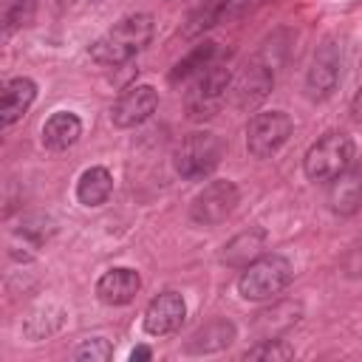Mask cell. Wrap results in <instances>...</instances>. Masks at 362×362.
Listing matches in <instances>:
<instances>
[{
  "label": "cell",
  "instance_id": "obj_16",
  "mask_svg": "<svg viewBox=\"0 0 362 362\" xmlns=\"http://www.w3.org/2000/svg\"><path fill=\"white\" fill-rule=\"evenodd\" d=\"M79 136H82V122L71 110H57L42 124V144L51 153H62V150L74 147L79 141Z\"/></svg>",
  "mask_w": 362,
  "mask_h": 362
},
{
  "label": "cell",
  "instance_id": "obj_13",
  "mask_svg": "<svg viewBox=\"0 0 362 362\" xmlns=\"http://www.w3.org/2000/svg\"><path fill=\"white\" fill-rule=\"evenodd\" d=\"M141 288V277L130 266H116L107 269L96 280V300L105 305H127Z\"/></svg>",
  "mask_w": 362,
  "mask_h": 362
},
{
  "label": "cell",
  "instance_id": "obj_5",
  "mask_svg": "<svg viewBox=\"0 0 362 362\" xmlns=\"http://www.w3.org/2000/svg\"><path fill=\"white\" fill-rule=\"evenodd\" d=\"M223 158V141L218 133L209 130H195L184 136V141L175 150V173L187 181H204L215 173V167Z\"/></svg>",
  "mask_w": 362,
  "mask_h": 362
},
{
  "label": "cell",
  "instance_id": "obj_26",
  "mask_svg": "<svg viewBox=\"0 0 362 362\" xmlns=\"http://www.w3.org/2000/svg\"><path fill=\"white\" fill-rule=\"evenodd\" d=\"M351 116H354L356 122H362V85H359V90H356L354 99H351Z\"/></svg>",
  "mask_w": 362,
  "mask_h": 362
},
{
  "label": "cell",
  "instance_id": "obj_9",
  "mask_svg": "<svg viewBox=\"0 0 362 362\" xmlns=\"http://www.w3.org/2000/svg\"><path fill=\"white\" fill-rule=\"evenodd\" d=\"M337 85H339V45L331 37H325L314 51L305 88H308V96L320 102V99H328L337 90Z\"/></svg>",
  "mask_w": 362,
  "mask_h": 362
},
{
  "label": "cell",
  "instance_id": "obj_25",
  "mask_svg": "<svg viewBox=\"0 0 362 362\" xmlns=\"http://www.w3.org/2000/svg\"><path fill=\"white\" fill-rule=\"evenodd\" d=\"M342 269H345L348 277H362V246H354V249L345 255Z\"/></svg>",
  "mask_w": 362,
  "mask_h": 362
},
{
  "label": "cell",
  "instance_id": "obj_2",
  "mask_svg": "<svg viewBox=\"0 0 362 362\" xmlns=\"http://www.w3.org/2000/svg\"><path fill=\"white\" fill-rule=\"evenodd\" d=\"M229 85H232V71L223 65V62H212L206 65L201 74H195L189 79V88L184 90V110L192 122H206L212 119L226 93H229Z\"/></svg>",
  "mask_w": 362,
  "mask_h": 362
},
{
  "label": "cell",
  "instance_id": "obj_3",
  "mask_svg": "<svg viewBox=\"0 0 362 362\" xmlns=\"http://www.w3.org/2000/svg\"><path fill=\"white\" fill-rule=\"evenodd\" d=\"M294 277L291 263L283 255H260L257 260H252L249 266L240 269L238 277V291L243 300L252 303H263V300H274Z\"/></svg>",
  "mask_w": 362,
  "mask_h": 362
},
{
  "label": "cell",
  "instance_id": "obj_20",
  "mask_svg": "<svg viewBox=\"0 0 362 362\" xmlns=\"http://www.w3.org/2000/svg\"><path fill=\"white\" fill-rule=\"evenodd\" d=\"M218 59V45L215 42H201V45H195L184 59H178L175 62V68L170 71V82L173 85H178V82H189L195 74H201L206 65H212Z\"/></svg>",
  "mask_w": 362,
  "mask_h": 362
},
{
  "label": "cell",
  "instance_id": "obj_23",
  "mask_svg": "<svg viewBox=\"0 0 362 362\" xmlns=\"http://www.w3.org/2000/svg\"><path fill=\"white\" fill-rule=\"evenodd\" d=\"M110 356H113V345H110L105 337L85 339V342L74 351V359H79V362H107Z\"/></svg>",
  "mask_w": 362,
  "mask_h": 362
},
{
  "label": "cell",
  "instance_id": "obj_22",
  "mask_svg": "<svg viewBox=\"0 0 362 362\" xmlns=\"http://www.w3.org/2000/svg\"><path fill=\"white\" fill-rule=\"evenodd\" d=\"M294 356V348L277 337H263L257 345H252L243 359H272V362H283V359H291Z\"/></svg>",
  "mask_w": 362,
  "mask_h": 362
},
{
  "label": "cell",
  "instance_id": "obj_1",
  "mask_svg": "<svg viewBox=\"0 0 362 362\" xmlns=\"http://www.w3.org/2000/svg\"><path fill=\"white\" fill-rule=\"evenodd\" d=\"M153 37V14L147 11H136L127 14L122 20H116L102 37H96L90 42V59L99 65H122L127 59H133Z\"/></svg>",
  "mask_w": 362,
  "mask_h": 362
},
{
  "label": "cell",
  "instance_id": "obj_10",
  "mask_svg": "<svg viewBox=\"0 0 362 362\" xmlns=\"http://www.w3.org/2000/svg\"><path fill=\"white\" fill-rule=\"evenodd\" d=\"M158 107V90L153 85H130L119 93L110 107V122L116 127H136L147 122Z\"/></svg>",
  "mask_w": 362,
  "mask_h": 362
},
{
  "label": "cell",
  "instance_id": "obj_6",
  "mask_svg": "<svg viewBox=\"0 0 362 362\" xmlns=\"http://www.w3.org/2000/svg\"><path fill=\"white\" fill-rule=\"evenodd\" d=\"M238 204H240V192H238L235 181L218 178V181L204 184V189L192 198L189 218L198 226H218L238 209Z\"/></svg>",
  "mask_w": 362,
  "mask_h": 362
},
{
  "label": "cell",
  "instance_id": "obj_15",
  "mask_svg": "<svg viewBox=\"0 0 362 362\" xmlns=\"http://www.w3.org/2000/svg\"><path fill=\"white\" fill-rule=\"evenodd\" d=\"M263 249H266V229L249 226L246 232H238L232 240L223 243L218 260L226 263V266H232V269H243L252 260H257L263 255Z\"/></svg>",
  "mask_w": 362,
  "mask_h": 362
},
{
  "label": "cell",
  "instance_id": "obj_12",
  "mask_svg": "<svg viewBox=\"0 0 362 362\" xmlns=\"http://www.w3.org/2000/svg\"><path fill=\"white\" fill-rule=\"evenodd\" d=\"M328 206L339 218H348L362 209V164H351L337 178H331Z\"/></svg>",
  "mask_w": 362,
  "mask_h": 362
},
{
  "label": "cell",
  "instance_id": "obj_4",
  "mask_svg": "<svg viewBox=\"0 0 362 362\" xmlns=\"http://www.w3.org/2000/svg\"><path fill=\"white\" fill-rule=\"evenodd\" d=\"M354 153H356V144L348 133L342 130H328L322 133L308 150H305V158H303V170L308 175V181H331L337 178L345 167L354 164Z\"/></svg>",
  "mask_w": 362,
  "mask_h": 362
},
{
  "label": "cell",
  "instance_id": "obj_21",
  "mask_svg": "<svg viewBox=\"0 0 362 362\" xmlns=\"http://www.w3.org/2000/svg\"><path fill=\"white\" fill-rule=\"evenodd\" d=\"M57 232V223L48 215H25L20 226L11 232L14 240H23L28 249H40L51 235Z\"/></svg>",
  "mask_w": 362,
  "mask_h": 362
},
{
  "label": "cell",
  "instance_id": "obj_18",
  "mask_svg": "<svg viewBox=\"0 0 362 362\" xmlns=\"http://www.w3.org/2000/svg\"><path fill=\"white\" fill-rule=\"evenodd\" d=\"M113 192V175L107 167H88L76 181V201L82 206H102Z\"/></svg>",
  "mask_w": 362,
  "mask_h": 362
},
{
  "label": "cell",
  "instance_id": "obj_24",
  "mask_svg": "<svg viewBox=\"0 0 362 362\" xmlns=\"http://www.w3.org/2000/svg\"><path fill=\"white\" fill-rule=\"evenodd\" d=\"M223 3H226V0H204V6L192 14V23H195V25L189 28V34H192V31H201V28H209V25L218 20V14L223 11Z\"/></svg>",
  "mask_w": 362,
  "mask_h": 362
},
{
  "label": "cell",
  "instance_id": "obj_11",
  "mask_svg": "<svg viewBox=\"0 0 362 362\" xmlns=\"http://www.w3.org/2000/svg\"><path fill=\"white\" fill-rule=\"evenodd\" d=\"M187 317V303L178 291H161L158 297L150 300L144 308V331L153 337H167L175 334L184 325Z\"/></svg>",
  "mask_w": 362,
  "mask_h": 362
},
{
  "label": "cell",
  "instance_id": "obj_7",
  "mask_svg": "<svg viewBox=\"0 0 362 362\" xmlns=\"http://www.w3.org/2000/svg\"><path fill=\"white\" fill-rule=\"evenodd\" d=\"M291 119L283 110L255 113L246 124V150L255 158H272L291 136Z\"/></svg>",
  "mask_w": 362,
  "mask_h": 362
},
{
  "label": "cell",
  "instance_id": "obj_8",
  "mask_svg": "<svg viewBox=\"0 0 362 362\" xmlns=\"http://www.w3.org/2000/svg\"><path fill=\"white\" fill-rule=\"evenodd\" d=\"M274 85V74L269 65L252 59L243 65V71L238 76H232V85H229V93H232V105L238 110H255L272 90Z\"/></svg>",
  "mask_w": 362,
  "mask_h": 362
},
{
  "label": "cell",
  "instance_id": "obj_14",
  "mask_svg": "<svg viewBox=\"0 0 362 362\" xmlns=\"http://www.w3.org/2000/svg\"><path fill=\"white\" fill-rule=\"evenodd\" d=\"M37 99V82L28 79V76H14L3 85V93H0V122L3 127H11L14 122H20L28 107L34 105Z\"/></svg>",
  "mask_w": 362,
  "mask_h": 362
},
{
  "label": "cell",
  "instance_id": "obj_27",
  "mask_svg": "<svg viewBox=\"0 0 362 362\" xmlns=\"http://www.w3.org/2000/svg\"><path fill=\"white\" fill-rule=\"evenodd\" d=\"M150 356H153V351H150L147 345H136V348L130 351V359H133V362H144V359H150Z\"/></svg>",
  "mask_w": 362,
  "mask_h": 362
},
{
  "label": "cell",
  "instance_id": "obj_17",
  "mask_svg": "<svg viewBox=\"0 0 362 362\" xmlns=\"http://www.w3.org/2000/svg\"><path fill=\"white\" fill-rule=\"evenodd\" d=\"M232 342H235V322H229V320H209L206 325H201L187 339V351L189 354H215V351H223Z\"/></svg>",
  "mask_w": 362,
  "mask_h": 362
},
{
  "label": "cell",
  "instance_id": "obj_19",
  "mask_svg": "<svg viewBox=\"0 0 362 362\" xmlns=\"http://www.w3.org/2000/svg\"><path fill=\"white\" fill-rule=\"evenodd\" d=\"M300 314H303V305H300V303L280 300V303H274L272 308H266V311H260V314H257L255 328H257L263 337H277L280 331H286V328L297 325Z\"/></svg>",
  "mask_w": 362,
  "mask_h": 362
},
{
  "label": "cell",
  "instance_id": "obj_28",
  "mask_svg": "<svg viewBox=\"0 0 362 362\" xmlns=\"http://www.w3.org/2000/svg\"><path fill=\"white\" fill-rule=\"evenodd\" d=\"M93 3H102V0H93Z\"/></svg>",
  "mask_w": 362,
  "mask_h": 362
}]
</instances>
